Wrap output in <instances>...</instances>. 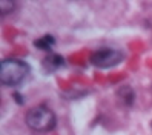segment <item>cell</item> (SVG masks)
<instances>
[{
    "label": "cell",
    "instance_id": "obj_7",
    "mask_svg": "<svg viewBox=\"0 0 152 135\" xmlns=\"http://www.w3.org/2000/svg\"><path fill=\"white\" fill-rule=\"evenodd\" d=\"M14 9H15V2H12V0H2L0 2V12H2V15L11 14Z\"/></svg>",
    "mask_w": 152,
    "mask_h": 135
},
{
    "label": "cell",
    "instance_id": "obj_5",
    "mask_svg": "<svg viewBox=\"0 0 152 135\" xmlns=\"http://www.w3.org/2000/svg\"><path fill=\"white\" fill-rule=\"evenodd\" d=\"M63 65H65V58L61 57L60 54H56V52L48 54V55L42 60V68L45 69L46 74H52L54 71L60 69Z\"/></svg>",
    "mask_w": 152,
    "mask_h": 135
},
{
    "label": "cell",
    "instance_id": "obj_1",
    "mask_svg": "<svg viewBox=\"0 0 152 135\" xmlns=\"http://www.w3.org/2000/svg\"><path fill=\"white\" fill-rule=\"evenodd\" d=\"M31 68L22 58L8 57L0 61V83L6 88H14L22 85L29 75Z\"/></svg>",
    "mask_w": 152,
    "mask_h": 135
},
{
    "label": "cell",
    "instance_id": "obj_3",
    "mask_svg": "<svg viewBox=\"0 0 152 135\" xmlns=\"http://www.w3.org/2000/svg\"><path fill=\"white\" fill-rule=\"evenodd\" d=\"M123 60H124V54L120 49H114V48H100L89 55V63L98 69H111L123 63Z\"/></svg>",
    "mask_w": 152,
    "mask_h": 135
},
{
    "label": "cell",
    "instance_id": "obj_9",
    "mask_svg": "<svg viewBox=\"0 0 152 135\" xmlns=\"http://www.w3.org/2000/svg\"><path fill=\"white\" fill-rule=\"evenodd\" d=\"M151 128H152V121H151Z\"/></svg>",
    "mask_w": 152,
    "mask_h": 135
},
{
    "label": "cell",
    "instance_id": "obj_2",
    "mask_svg": "<svg viewBox=\"0 0 152 135\" xmlns=\"http://www.w3.org/2000/svg\"><path fill=\"white\" fill-rule=\"evenodd\" d=\"M25 123L35 132H49L56 128L57 117L46 106H35L26 112Z\"/></svg>",
    "mask_w": 152,
    "mask_h": 135
},
{
    "label": "cell",
    "instance_id": "obj_6",
    "mask_svg": "<svg viewBox=\"0 0 152 135\" xmlns=\"http://www.w3.org/2000/svg\"><path fill=\"white\" fill-rule=\"evenodd\" d=\"M54 45H56V37H52L51 34H45L43 37L34 40V46L35 48L40 49V51L48 52V54L52 52V46H54Z\"/></svg>",
    "mask_w": 152,
    "mask_h": 135
},
{
    "label": "cell",
    "instance_id": "obj_4",
    "mask_svg": "<svg viewBox=\"0 0 152 135\" xmlns=\"http://www.w3.org/2000/svg\"><path fill=\"white\" fill-rule=\"evenodd\" d=\"M115 97L117 101L124 106V107H131L135 101V91L129 86V85H121L117 91H115Z\"/></svg>",
    "mask_w": 152,
    "mask_h": 135
},
{
    "label": "cell",
    "instance_id": "obj_8",
    "mask_svg": "<svg viewBox=\"0 0 152 135\" xmlns=\"http://www.w3.org/2000/svg\"><path fill=\"white\" fill-rule=\"evenodd\" d=\"M12 97H14V101H15L17 104H25L23 95H22L20 92H14V94H12Z\"/></svg>",
    "mask_w": 152,
    "mask_h": 135
}]
</instances>
